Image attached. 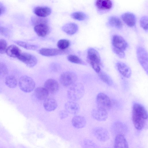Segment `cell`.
<instances>
[{
	"label": "cell",
	"mask_w": 148,
	"mask_h": 148,
	"mask_svg": "<svg viewBox=\"0 0 148 148\" xmlns=\"http://www.w3.org/2000/svg\"><path fill=\"white\" fill-rule=\"evenodd\" d=\"M147 118V112L145 108L141 104L134 103L132 107V120L136 129H143L146 125Z\"/></svg>",
	"instance_id": "6da1fadb"
},
{
	"label": "cell",
	"mask_w": 148,
	"mask_h": 148,
	"mask_svg": "<svg viewBox=\"0 0 148 148\" xmlns=\"http://www.w3.org/2000/svg\"><path fill=\"white\" fill-rule=\"evenodd\" d=\"M87 61L97 73L101 70V58L98 52L93 48H89L87 52Z\"/></svg>",
	"instance_id": "7a4b0ae2"
},
{
	"label": "cell",
	"mask_w": 148,
	"mask_h": 148,
	"mask_svg": "<svg viewBox=\"0 0 148 148\" xmlns=\"http://www.w3.org/2000/svg\"><path fill=\"white\" fill-rule=\"evenodd\" d=\"M85 90L83 85L79 83H75L71 86L67 92L68 98L71 101H77L84 96Z\"/></svg>",
	"instance_id": "3957f363"
},
{
	"label": "cell",
	"mask_w": 148,
	"mask_h": 148,
	"mask_svg": "<svg viewBox=\"0 0 148 148\" xmlns=\"http://www.w3.org/2000/svg\"><path fill=\"white\" fill-rule=\"evenodd\" d=\"M94 5L97 13L102 15L111 11L114 2L113 0H95Z\"/></svg>",
	"instance_id": "277c9868"
},
{
	"label": "cell",
	"mask_w": 148,
	"mask_h": 148,
	"mask_svg": "<svg viewBox=\"0 0 148 148\" xmlns=\"http://www.w3.org/2000/svg\"><path fill=\"white\" fill-rule=\"evenodd\" d=\"M97 108L108 112L110 109L112 103L109 97L103 92L99 93L96 99Z\"/></svg>",
	"instance_id": "5b68a950"
},
{
	"label": "cell",
	"mask_w": 148,
	"mask_h": 148,
	"mask_svg": "<svg viewBox=\"0 0 148 148\" xmlns=\"http://www.w3.org/2000/svg\"><path fill=\"white\" fill-rule=\"evenodd\" d=\"M18 84L21 89L26 92H32L35 86V83L34 80L27 75H23L20 77Z\"/></svg>",
	"instance_id": "8992f818"
},
{
	"label": "cell",
	"mask_w": 148,
	"mask_h": 148,
	"mask_svg": "<svg viewBox=\"0 0 148 148\" xmlns=\"http://www.w3.org/2000/svg\"><path fill=\"white\" fill-rule=\"evenodd\" d=\"M77 79V76L75 73L67 71L62 73L59 78L61 84L65 87H68L75 83Z\"/></svg>",
	"instance_id": "52a82bcc"
},
{
	"label": "cell",
	"mask_w": 148,
	"mask_h": 148,
	"mask_svg": "<svg viewBox=\"0 0 148 148\" xmlns=\"http://www.w3.org/2000/svg\"><path fill=\"white\" fill-rule=\"evenodd\" d=\"M136 54L140 64L147 74L148 56L147 51L143 47L139 46L137 48Z\"/></svg>",
	"instance_id": "ba28073f"
},
{
	"label": "cell",
	"mask_w": 148,
	"mask_h": 148,
	"mask_svg": "<svg viewBox=\"0 0 148 148\" xmlns=\"http://www.w3.org/2000/svg\"><path fill=\"white\" fill-rule=\"evenodd\" d=\"M112 50H117L124 51L128 46L126 40L121 36L117 34L112 36Z\"/></svg>",
	"instance_id": "9c48e42d"
},
{
	"label": "cell",
	"mask_w": 148,
	"mask_h": 148,
	"mask_svg": "<svg viewBox=\"0 0 148 148\" xmlns=\"http://www.w3.org/2000/svg\"><path fill=\"white\" fill-rule=\"evenodd\" d=\"M17 58L30 68L34 66L37 63V59L35 56L26 52H21Z\"/></svg>",
	"instance_id": "30bf717a"
},
{
	"label": "cell",
	"mask_w": 148,
	"mask_h": 148,
	"mask_svg": "<svg viewBox=\"0 0 148 148\" xmlns=\"http://www.w3.org/2000/svg\"><path fill=\"white\" fill-rule=\"evenodd\" d=\"M92 133L96 138L101 142H106L110 138L108 131L106 129L102 127L94 128L92 130Z\"/></svg>",
	"instance_id": "8fae6325"
},
{
	"label": "cell",
	"mask_w": 148,
	"mask_h": 148,
	"mask_svg": "<svg viewBox=\"0 0 148 148\" xmlns=\"http://www.w3.org/2000/svg\"><path fill=\"white\" fill-rule=\"evenodd\" d=\"M121 18L123 22L129 27H134L136 25L137 18L136 15L132 12H124L121 14Z\"/></svg>",
	"instance_id": "7c38bea8"
},
{
	"label": "cell",
	"mask_w": 148,
	"mask_h": 148,
	"mask_svg": "<svg viewBox=\"0 0 148 148\" xmlns=\"http://www.w3.org/2000/svg\"><path fill=\"white\" fill-rule=\"evenodd\" d=\"M111 129L112 133L116 136L119 134L125 135L127 132V126L119 121L114 122L111 126Z\"/></svg>",
	"instance_id": "4fadbf2b"
},
{
	"label": "cell",
	"mask_w": 148,
	"mask_h": 148,
	"mask_svg": "<svg viewBox=\"0 0 148 148\" xmlns=\"http://www.w3.org/2000/svg\"><path fill=\"white\" fill-rule=\"evenodd\" d=\"M41 55L46 56H55L64 54L67 52L66 50H62L56 48H42L39 51Z\"/></svg>",
	"instance_id": "5bb4252c"
},
{
	"label": "cell",
	"mask_w": 148,
	"mask_h": 148,
	"mask_svg": "<svg viewBox=\"0 0 148 148\" xmlns=\"http://www.w3.org/2000/svg\"><path fill=\"white\" fill-rule=\"evenodd\" d=\"M44 87L49 93L54 94L58 92L59 89V85L58 82L55 79H49L45 82Z\"/></svg>",
	"instance_id": "9a60e30c"
},
{
	"label": "cell",
	"mask_w": 148,
	"mask_h": 148,
	"mask_svg": "<svg viewBox=\"0 0 148 148\" xmlns=\"http://www.w3.org/2000/svg\"><path fill=\"white\" fill-rule=\"evenodd\" d=\"M106 24L108 26L118 29H121L123 27V23L121 19L114 15H111L108 17Z\"/></svg>",
	"instance_id": "2e32d148"
},
{
	"label": "cell",
	"mask_w": 148,
	"mask_h": 148,
	"mask_svg": "<svg viewBox=\"0 0 148 148\" xmlns=\"http://www.w3.org/2000/svg\"><path fill=\"white\" fill-rule=\"evenodd\" d=\"M91 115L94 119L99 121H105L108 117V112L97 108L92 110Z\"/></svg>",
	"instance_id": "e0dca14e"
},
{
	"label": "cell",
	"mask_w": 148,
	"mask_h": 148,
	"mask_svg": "<svg viewBox=\"0 0 148 148\" xmlns=\"http://www.w3.org/2000/svg\"><path fill=\"white\" fill-rule=\"evenodd\" d=\"M34 29L38 36L42 37L46 36L50 31V28L47 24H42L35 25Z\"/></svg>",
	"instance_id": "ac0fdd59"
},
{
	"label": "cell",
	"mask_w": 148,
	"mask_h": 148,
	"mask_svg": "<svg viewBox=\"0 0 148 148\" xmlns=\"http://www.w3.org/2000/svg\"><path fill=\"white\" fill-rule=\"evenodd\" d=\"M116 66L119 72L123 76L127 78L130 77L131 70L127 65L123 62H119L116 63Z\"/></svg>",
	"instance_id": "d6986e66"
},
{
	"label": "cell",
	"mask_w": 148,
	"mask_h": 148,
	"mask_svg": "<svg viewBox=\"0 0 148 148\" xmlns=\"http://www.w3.org/2000/svg\"><path fill=\"white\" fill-rule=\"evenodd\" d=\"M65 110L70 114H75L78 113L80 110L79 105L73 101L66 102L64 105Z\"/></svg>",
	"instance_id": "ffe728a7"
},
{
	"label": "cell",
	"mask_w": 148,
	"mask_h": 148,
	"mask_svg": "<svg viewBox=\"0 0 148 148\" xmlns=\"http://www.w3.org/2000/svg\"><path fill=\"white\" fill-rule=\"evenodd\" d=\"M125 135L118 134L116 136L114 143V147L128 148L129 145Z\"/></svg>",
	"instance_id": "44dd1931"
},
{
	"label": "cell",
	"mask_w": 148,
	"mask_h": 148,
	"mask_svg": "<svg viewBox=\"0 0 148 148\" xmlns=\"http://www.w3.org/2000/svg\"><path fill=\"white\" fill-rule=\"evenodd\" d=\"M73 126L77 129L84 127L86 125V121L85 118L81 115H76L72 118L71 121Z\"/></svg>",
	"instance_id": "7402d4cb"
},
{
	"label": "cell",
	"mask_w": 148,
	"mask_h": 148,
	"mask_svg": "<svg viewBox=\"0 0 148 148\" xmlns=\"http://www.w3.org/2000/svg\"><path fill=\"white\" fill-rule=\"evenodd\" d=\"M33 12L37 16L45 17L51 13V9L46 6H37L33 9Z\"/></svg>",
	"instance_id": "603a6c76"
},
{
	"label": "cell",
	"mask_w": 148,
	"mask_h": 148,
	"mask_svg": "<svg viewBox=\"0 0 148 148\" xmlns=\"http://www.w3.org/2000/svg\"><path fill=\"white\" fill-rule=\"evenodd\" d=\"M43 106L45 110L51 112L55 110L58 106L56 100L52 98H47L44 100Z\"/></svg>",
	"instance_id": "cb8c5ba5"
},
{
	"label": "cell",
	"mask_w": 148,
	"mask_h": 148,
	"mask_svg": "<svg viewBox=\"0 0 148 148\" xmlns=\"http://www.w3.org/2000/svg\"><path fill=\"white\" fill-rule=\"evenodd\" d=\"M49 93L44 88L39 87L35 89L34 95L35 97L38 100L42 101L47 98Z\"/></svg>",
	"instance_id": "d4e9b609"
},
{
	"label": "cell",
	"mask_w": 148,
	"mask_h": 148,
	"mask_svg": "<svg viewBox=\"0 0 148 148\" xmlns=\"http://www.w3.org/2000/svg\"><path fill=\"white\" fill-rule=\"evenodd\" d=\"M62 30L67 34L72 35L76 33L78 31V25L74 23H69L65 24L62 28Z\"/></svg>",
	"instance_id": "484cf974"
},
{
	"label": "cell",
	"mask_w": 148,
	"mask_h": 148,
	"mask_svg": "<svg viewBox=\"0 0 148 148\" xmlns=\"http://www.w3.org/2000/svg\"><path fill=\"white\" fill-rule=\"evenodd\" d=\"M6 52L10 57L17 58L21 52L18 47L14 45H11L7 48Z\"/></svg>",
	"instance_id": "4316f807"
},
{
	"label": "cell",
	"mask_w": 148,
	"mask_h": 148,
	"mask_svg": "<svg viewBox=\"0 0 148 148\" xmlns=\"http://www.w3.org/2000/svg\"><path fill=\"white\" fill-rule=\"evenodd\" d=\"M97 73L100 78L106 84L109 86L112 85L113 81L112 79L106 73L101 70Z\"/></svg>",
	"instance_id": "83f0119b"
},
{
	"label": "cell",
	"mask_w": 148,
	"mask_h": 148,
	"mask_svg": "<svg viewBox=\"0 0 148 148\" xmlns=\"http://www.w3.org/2000/svg\"><path fill=\"white\" fill-rule=\"evenodd\" d=\"M31 20L32 24L34 26L42 24H48L49 22L48 20L46 17L34 16L32 17Z\"/></svg>",
	"instance_id": "f1b7e54d"
},
{
	"label": "cell",
	"mask_w": 148,
	"mask_h": 148,
	"mask_svg": "<svg viewBox=\"0 0 148 148\" xmlns=\"http://www.w3.org/2000/svg\"><path fill=\"white\" fill-rule=\"evenodd\" d=\"M5 82L8 87L11 88H15L17 84L16 78L14 76L12 75H9L6 77Z\"/></svg>",
	"instance_id": "f546056e"
},
{
	"label": "cell",
	"mask_w": 148,
	"mask_h": 148,
	"mask_svg": "<svg viewBox=\"0 0 148 148\" xmlns=\"http://www.w3.org/2000/svg\"><path fill=\"white\" fill-rule=\"evenodd\" d=\"M71 16L73 18L79 21H84L88 18L87 14L81 12H74L71 14Z\"/></svg>",
	"instance_id": "4dcf8cb0"
},
{
	"label": "cell",
	"mask_w": 148,
	"mask_h": 148,
	"mask_svg": "<svg viewBox=\"0 0 148 148\" xmlns=\"http://www.w3.org/2000/svg\"><path fill=\"white\" fill-rule=\"evenodd\" d=\"M15 42L19 46L27 50H35L38 48V45L29 44L22 41H16Z\"/></svg>",
	"instance_id": "1f68e13d"
},
{
	"label": "cell",
	"mask_w": 148,
	"mask_h": 148,
	"mask_svg": "<svg viewBox=\"0 0 148 148\" xmlns=\"http://www.w3.org/2000/svg\"><path fill=\"white\" fill-rule=\"evenodd\" d=\"M67 59L69 61L72 63L83 65H86V63L83 60L75 55H70L68 56Z\"/></svg>",
	"instance_id": "d6a6232c"
},
{
	"label": "cell",
	"mask_w": 148,
	"mask_h": 148,
	"mask_svg": "<svg viewBox=\"0 0 148 148\" xmlns=\"http://www.w3.org/2000/svg\"><path fill=\"white\" fill-rule=\"evenodd\" d=\"M140 27L145 31L147 32L148 29V17L146 15L141 16L139 19Z\"/></svg>",
	"instance_id": "836d02e7"
},
{
	"label": "cell",
	"mask_w": 148,
	"mask_h": 148,
	"mask_svg": "<svg viewBox=\"0 0 148 148\" xmlns=\"http://www.w3.org/2000/svg\"><path fill=\"white\" fill-rule=\"evenodd\" d=\"M70 45L69 41L66 39H62L58 42L57 45L59 49L65 50Z\"/></svg>",
	"instance_id": "e575fe53"
},
{
	"label": "cell",
	"mask_w": 148,
	"mask_h": 148,
	"mask_svg": "<svg viewBox=\"0 0 148 148\" xmlns=\"http://www.w3.org/2000/svg\"><path fill=\"white\" fill-rule=\"evenodd\" d=\"M83 146L85 148H98L99 147L92 140L85 139L83 142Z\"/></svg>",
	"instance_id": "d590c367"
},
{
	"label": "cell",
	"mask_w": 148,
	"mask_h": 148,
	"mask_svg": "<svg viewBox=\"0 0 148 148\" xmlns=\"http://www.w3.org/2000/svg\"><path fill=\"white\" fill-rule=\"evenodd\" d=\"M8 73V70L6 66L3 63H0V78L6 76Z\"/></svg>",
	"instance_id": "8d00e7d4"
},
{
	"label": "cell",
	"mask_w": 148,
	"mask_h": 148,
	"mask_svg": "<svg viewBox=\"0 0 148 148\" xmlns=\"http://www.w3.org/2000/svg\"><path fill=\"white\" fill-rule=\"evenodd\" d=\"M7 47V43L5 40L0 39V54H2L6 52Z\"/></svg>",
	"instance_id": "74e56055"
},
{
	"label": "cell",
	"mask_w": 148,
	"mask_h": 148,
	"mask_svg": "<svg viewBox=\"0 0 148 148\" xmlns=\"http://www.w3.org/2000/svg\"><path fill=\"white\" fill-rule=\"evenodd\" d=\"M60 66L57 63H52L50 66L51 70L54 72H57L59 70Z\"/></svg>",
	"instance_id": "f35d334b"
},
{
	"label": "cell",
	"mask_w": 148,
	"mask_h": 148,
	"mask_svg": "<svg viewBox=\"0 0 148 148\" xmlns=\"http://www.w3.org/2000/svg\"><path fill=\"white\" fill-rule=\"evenodd\" d=\"M68 113L65 110L60 111L59 112V116L60 118L62 119L67 118L68 116Z\"/></svg>",
	"instance_id": "ab89813d"
},
{
	"label": "cell",
	"mask_w": 148,
	"mask_h": 148,
	"mask_svg": "<svg viewBox=\"0 0 148 148\" xmlns=\"http://www.w3.org/2000/svg\"><path fill=\"white\" fill-rule=\"evenodd\" d=\"M5 11V7L2 3L0 2V16L4 14Z\"/></svg>",
	"instance_id": "60d3db41"
}]
</instances>
